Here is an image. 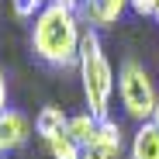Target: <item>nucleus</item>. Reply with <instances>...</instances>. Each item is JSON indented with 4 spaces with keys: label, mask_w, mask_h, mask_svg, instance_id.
I'll return each instance as SVG.
<instances>
[{
    "label": "nucleus",
    "mask_w": 159,
    "mask_h": 159,
    "mask_svg": "<svg viewBox=\"0 0 159 159\" xmlns=\"http://www.w3.org/2000/svg\"><path fill=\"white\" fill-rule=\"evenodd\" d=\"M83 31H87V24L80 21L76 7L45 4L31 21V52H35V59L52 66V69L76 66Z\"/></svg>",
    "instance_id": "obj_1"
},
{
    "label": "nucleus",
    "mask_w": 159,
    "mask_h": 159,
    "mask_svg": "<svg viewBox=\"0 0 159 159\" xmlns=\"http://www.w3.org/2000/svg\"><path fill=\"white\" fill-rule=\"evenodd\" d=\"M76 69H80V90H83L87 111L97 118H111V100L118 93V73L107 59V52H104L100 31H93V28L83 31Z\"/></svg>",
    "instance_id": "obj_2"
},
{
    "label": "nucleus",
    "mask_w": 159,
    "mask_h": 159,
    "mask_svg": "<svg viewBox=\"0 0 159 159\" xmlns=\"http://www.w3.org/2000/svg\"><path fill=\"white\" fill-rule=\"evenodd\" d=\"M118 100H121L125 118H131L135 125L152 121V111L159 104V87H156L152 73L139 59L121 62V69H118Z\"/></svg>",
    "instance_id": "obj_3"
},
{
    "label": "nucleus",
    "mask_w": 159,
    "mask_h": 159,
    "mask_svg": "<svg viewBox=\"0 0 159 159\" xmlns=\"http://www.w3.org/2000/svg\"><path fill=\"white\" fill-rule=\"evenodd\" d=\"M128 142H125V128L114 118H100L97 135L83 145V159H125Z\"/></svg>",
    "instance_id": "obj_4"
},
{
    "label": "nucleus",
    "mask_w": 159,
    "mask_h": 159,
    "mask_svg": "<svg viewBox=\"0 0 159 159\" xmlns=\"http://www.w3.org/2000/svg\"><path fill=\"white\" fill-rule=\"evenodd\" d=\"M128 11V0H80V21L93 31H104V28H114V24L125 17Z\"/></svg>",
    "instance_id": "obj_5"
},
{
    "label": "nucleus",
    "mask_w": 159,
    "mask_h": 159,
    "mask_svg": "<svg viewBox=\"0 0 159 159\" xmlns=\"http://www.w3.org/2000/svg\"><path fill=\"white\" fill-rule=\"evenodd\" d=\"M28 139H31V121H28V114L17 111V107H7L4 114H0V156L21 149Z\"/></svg>",
    "instance_id": "obj_6"
},
{
    "label": "nucleus",
    "mask_w": 159,
    "mask_h": 159,
    "mask_svg": "<svg viewBox=\"0 0 159 159\" xmlns=\"http://www.w3.org/2000/svg\"><path fill=\"white\" fill-rule=\"evenodd\" d=\"M128 159H159V125L156 121L135 125L131 142H128Z\"/></svg>",
    "instance_id": "obj_7"
},
{
    "label": "nucleus",
    "mask_w": 159,
    "mask_h": 159,
    "mask_svg": "<svg viewBox=\"0 0 159 159\" xmlns=\"http://www.w3.org/2000/svg\"><path fill=\"white\" fill-rule=\"evenodd\" d=\"M66 121H69V114H66L62 107L45 104V107L35 114V135H38L42 142H48V139H56V135H62V131H66Z\"/></svg>",
    "instance_id": "obj_8"
},
{
    "label": "nucleus",
    "mask_w": 159,
    "mask_h": 159,
    "mask_svg": "<svg viewBox=\"0 0 159 159\" xmlns=\"http://www.w3.org/2000/svg\"><path fill=\"white\" fill-rule=\"evenodd\" d=\"M97 125H100V118L97 114H90L87 107L83 111H76V114H69V121H66V131L80 142V145H87L93 135H97Z\"/></svg>",
    "instance_id": "obj_9"
},
{
    "label": "nucleus",
    "mask_w": 159,
    "mask_h": 159,
    "mask_svg": "<svg viewBox=\"0 0 159 159\" xmlns=\"http://www.w3.org/2000/svg\"><path fill=\"white\" fill-rule=\"evenodd\" d=\"M45 149H48L52 159H83V145H80L69 131H62V135H56V139H48Z\"/></svg>",
    "instance_id": "obj_10"
},
{
    "label": "nucleus",
    "mask_w": 159,
    "mask_h": 159,
    "mask_svg": "<svg viewBox=\"0 0 159 159\" xmlns=\"http://www.w3.org/2000/svg\"><path fill=\"white\" fill-rule=\"evenodd\" d=\"M17 21H35V14L45 7V0H7Z\"/></svg>",
    "instance_id": "obj_11"
},
{
    "label": "nucleus",
    "mask_w": 159,
    "mask_h": 159,
    "mask_svg": "<svg viewBox=\"0 0 159 159\" xmlns=\"http://www.w3.org/2000/svg\"><path fill=\"white\" fill-rule=\"evenodd\" d=\"M128 11H131V14H139V17H152L156 0H128Z\"/></svg>",
    "instance_id": "obj_12"
},
{
    "label": "nucleus",
    "mask_w": 159,
    "mask_h": 159,
    "mask_svg": "<svg viewBox=\"0 0 159 159\" xmlns=\"http://www.w3.org/2000/svg\"><path fill=\"white\" fill-rule=\"evenodd\" d=\"M7 97H11V90H7V73H4V66H0V114L7 111Z\"/></svg>",
    "instance_id": "obj_13"
},
{
    "label": "nucleus",
    "mask_w": 159,
    "mask_h": 159,
    "mask_svg": "<svg viewBox=\"0 0 159 159\" xmlns=\"http://www.w3.org/2000/svg\"><path fill=\"white\" fill-rule=\"evenodd\" d=\"M45 4H66V7H80V0H45Z\"/></svg>",
    "instance_id": "obj_14"
},
{
    "label": "nucleus",
    "mask_w": 159,
    "mask_h": 159,
    "mask_svg": "<svg viewBox=\"0 0 159 159\" xmlns=\"http://www.w3.org/2000/svg\"><path fill=\"white\" fill-rule=\"evenodd\" d=\"M152 21L159 24V0H156V11H152Z\"/></svg>",
    "instance_id": "obj_15"
},
{
    "label": "nucleus",
    "mask_w": 159,
    "mask_h": 159,
    "mask_svg": "<svg viewBox=\"0 0 159 159\" xmlns=\"http://www.w3.org/2000/svg\"><path fill=\"white\" fill-rule=\"evenodd\" d=\"M152 121H156V125H159V104H156V111H152Z\"/></svg>",
    "instance_id": "obj_16"
},
{
    "label": "nucleus",
    "mask_w": 159,
    "mask_h": 159,
    "mask_svg": "<svg viewBox=\"0 0 159 159\" xmlns=\"http://www.w3.org/2000/svg\"><path fill=\"white\" fill-rule=\"evenodd\" d=\"M0 159H7V156H0Z\"/></svg>",
    "instance_id": "obj_17"
}]
</instances>
